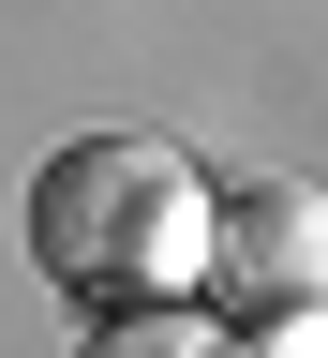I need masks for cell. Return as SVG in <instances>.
I'll return each instance as SVG.
<instances>
[{"label": "cell", "mask_w": 328, "mask_h": 358, "mask_svg": "<svg viewBox=\"0 0 328 358\" xmlns=\"http://www.w3.org/2000/svg\"><path fill=\"white\" fill-rule=\"evenodd\" d=\"M30 268L90 313L120 299H179L209 268V179L164 150V134H75V150H45L30 179Z\"/></svg>", "instance_id": "6da1fadb"}, {"label": "cell", "mask_w": 328, "mask_h": 358, "mask_svg": "<svg viewBox=\"0 0 328 358\" xmlns=\"http://www.w3.org/2000/svg\"><path fill=\"white\" fill-rule=\"evenodd\" d=\"M209 313L254 343L328 329V194L299 179H224L209 194Z\"/></svg>", "instance_id": "7a4b0ae2"}, {"label": "cell", "mask_w": 328, "mask_h": 358, "mask_svg": "<svg viewBox=\"0 0 328 358\" xmlns=\"http://www.w3.org/2000/svg\"><path fill=\"white\" fill-rule=\"evenodd\" d=\"M75 358H254V329H224V313H179V299H120Z\"/></svg>", "instance_id": "3957f363"}]
</instances>
